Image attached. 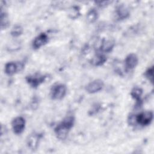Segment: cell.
Wrapping results in <instances>:
<instances>
[{"label":"cell","instance_id":"cell-19","mask_svg":"<svg viewBox=\"0 0 154 154\" xmlns=\"http://www.w3.org/2000/svg\"><path fill=\"white\" fill-rule=\"evenodd\" d=\"M69 16L72 19H75L78 17L79 15V10L78 8L77 7H73L70 10L69 12Z\"/></svg>","mask_w":154,"mask_h":154},{"label":"cell","instance_id":"cell-3","mask_svg":"<svg viewBox=\"0 0 154 154\" xmlns=\"http://www.w3.org/2000/svg\"><path fill=\"white\" fill-rule=\"evenodd\" d=\"M136 122L141 126L149 125L153 119V112L152 111H146L138 114L135 117Z\"/></svg>","mask_w":154,"mask_h":154},{"label":"cell","instance_id":"cell-1","mask_svg":"<svg viewBox=\"0 0 154 154\" xmlns=\"http://www.w3.org/2000/svg\"><path fill=\"white\" fill-rule=\"evenodd\" d=\"M75 119L73 116H67L55 128V134L60 140H64L74 125Z\"/></svg>","mask_w":154,"mask_h":154},{"label":"cell","instance_id":"cell-9","mask_svg":"<svg viewBox=\"0 0 154 154\" xmlns=\"http://www.w3.org/2000/svg\"><path fill=\"white\" fill-rule=\"evenodd\" d=\"M48 42V37L45 33H41L35 38L32 43V47L34 49H37L45 45Z\"/></svg>","mask_w":154,"mask_h":154},{"label":"cell","instance_id":"cell-6","mask_svg":"<svg viewBox=\"0 0 154 154\" xmlns=\"http://www.w3.org/2000/svg\"><path fill=\"white\" fill-rule=\"evenodd\" d=\"M12 128L13 130V132L16 134H21L25 126V119L22 117L19 116L13 119L11 123Z\"/></svg>","mask_w":154,"mask_h":154},{"label":"cell","instance_id":"cell-4","mask_svg":"<svg viewBox=\"0 0 154 154\" xmlns=\"http://www.w3.org/2000/svg\"><path fill=\"white\" fill-rule=\"evenodd\" d=\"M45 79L46 76L45 75L38 73L29 75L26 78V82L32 88H37L45 81Z\"/></svg>","mask_w":154,"mask_h":154},{"label":"cell","instance_id":"cell-7","mask_svg":"<svg viewBox=\"0 0 154 154\" xmlns=\"http://www.w3.org/2000/svg\"><path fill=\"white\" fill-rule=\"evenodd\" d=\"M103 87V82L101 79H96L90 82L85 88L89 93H95L100 91Z\"/></svg>","mask_w":154,"mask_h":154},{"label":"cell","instance_id":"cell-18","mask_svg":"<svg viewBox=\"0 0 154 154\" xmlns=\"http://www.w3.org/2000/svg\"><path fill=\"white\" fill-rule=\"evenodd\" d=\"M145 76L146 78L150 82H153V67L152 66L149 67L145 72Z\"/></svg>","mask_w":154,"mask_h":154},{"label":"cell","instance_id":"cell-5","mask_svg":"<svg viewBox=\"0 0 154 154\" xmlns=\"http://www.w3.org/2000/svg\"><path fill=\"white\" fill-rule=\"evenodd\" d=\"M42 138V135L37 133H31L27 138L26 144L28 147L32 150H35L37 149L40 140Z\"/></svg>","mask_w":154,"mask_h":154},{"label":"cell","instance_id":"cell-17","mask_svg":"<svg viewBox=\"0 0 154 154\" xmlns=\"http://www.w3.org/2000/svg\"><path fill=\"white\" fill-rule=\"evenodd\" d=\"M22 32H23L22 28L20 25H16L13 28L11 31V34L13 37H18L22 34Z\"/></svg>","mask_w":154,"mask_h":154},{"label":"cell","instance_id":"cell-2","mask_svg":"<svg viewBox=\"0 0 154 154\" xmlns=\"http://www.w3.org/2000/svg\"><path fill=\"white\" fill-rule=\"evenodd\" d=\"M66 87L62 84H57L51 89V97L54 100L62 99L66 94Z\"/></svg>","mask_w":154,"mask_h":154},{"label":"cell","instance_id":"cell-20","mask_svg":"<svg viewBox=\"0 0 154 154\" xmlns=\"http://www.w3.org/2000/svg\"><path fill=\"white\" fill-rule=\"evenodd\" d=\"M109 2H110L109 1H101V2L100 1V2H98L97 3H99L98 5L99 7H105V6H106Z\"/></svg>","mask_w":154,"mask_h":154},{"label":"cell","instance_id":"cell-16","mask_svg":"<svg viewBox=\"0 0 154 154\" xmlns=\"http://www.w3.org/2000/svg\"><path fill=\"white\" fill-rule=\"evenodd\" d=\"M1 28L5 29L6 28L9 23V20L8 18V16L7 13L3 10H1Z\"/></svg>","mask_w":154,"mask_h":154},{"label":"cell","instance_id":"cell-10","mask_svg":"<svg viewBox=\"0 0 154 154\" xmlns=\"http://www.w3.org/2000/svg\"><path fill=\"white\" fill-rule=\"evenodd\" d=\"M114 46V42L111 39L103 40L100 48V51L102 53L109 52Z\"/></svg>","mask_w":154,"mask_h":154},{"label":"cell","instance_id":"cell-12","mask_svg":"<svg viewBox=\"0 0 154 154\" xmlns=\"http://www.w3.org/2000/svg\"><path fill=\"white\" fill-rule=\"evenodd\" d=\"M116 13L119 18L120 19H126L129 14V11L128 8L123 4L120 5L116 9Z\"/></svg>","mask_w":154,"mask_h":154},{"label":"cell","instance_id":"cell-14","mask_svg":"<svg viewBox=\"0 0 154 154\" xmlns=\"http://www.w3.org/2000/svg\"><path fill=\"white\" fill-rule=\"evenodd\" d=\"M106 58L105 56L100 52V53H97L94 57V58L91 61V63L93 65L99 66L103 64L106 61Z\"/></svg>","mask_w":154,"mask_h":154},{"label":"cell","instance_id":"cell-13","mask_svg":"<svg viewBox=\"0 0 154 154\" xmlns=\"http://www.w3.org/2000/svg\"><path fill=\"white\" fill-rule=\"evenodd\" d=\"M18 65L14 62H8L5 64V72L8 75H12L19 70Z\"/></svg>","mask_w":154,"mask_h":154},{"label":"cell","instance_id":"cell-11","mask_svg":"<svg viewBox=\"0 0 154 154\" xmlns=\"http://www.w3.org/2000/svg\"><path fill=\"white\" fill-rule=\"evenodd\" d=\"M143 93V90L138 87H134L131 93V96L136 100L137 102V105L140 106L141 105V96Z\"/></svg>","mask_w":154,"mask_h":154},{"label":"cell","instance_id":"cell-15","mask_svg":"<svg viewBox=\"0 0 154 154\" xmlns=\"http://www.w3.org/2000/svg\"><path fill=\"white\" fill-rule=\"evenodd\" d=\"M98 17V13L94 9H91L87 14V20L89 23H94Z\"/></svg>","mask_w":154,"mask_h":154},{"label":"cell","instance_id":"cell-8","mask_svg":"<svg viewBox=\"0 0 154 154\" xmlns=\"http://www.w3.org/2000/svg\"><path fill=\"white\" fill-rule=\"evenodd\" d=\"M138 62L137 56L134 54H129L125 58V66L127 70H132L136 67Z\"/></svg>","mask_w":154,"mask_h":154}]
</instances>
